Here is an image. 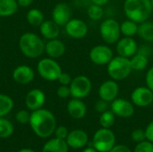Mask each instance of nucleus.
Listing matches in <instances>:
<instances>
[{
	"instance_id": "nucleus-1",
	"label": "nucleus",
	"mask_w": 153,
	"mask_h": 152,
	"mask_svg": "<svg viewBox=\"0 0 153 152\" xmlns=\"http://www.w3.org/2000/svg\"><path fill=\"white\" fill-rule=\"evenodd\" d=\"M29 124L33 133L43 139L51 136L56 128V119L54 114L45 108L32 111Z\"/></svg>"
},
{
	"instance_id": "nucleus-2",
	"label": "nucleus",
	"mask_w": 153,
	"mask_h": 152,
	"mask_svg": "<svg viewBox=\"0 0 153 152\" xmlns=\"http://www.w3.org/2000/svg\"><path fill=\"white\" fill-rule=\"evenodd\" d=\"M123 9L126 18L138 24L148 21L153 11L151 0H125Z\"/></svg>"
},
{
	"instance_id": "nucleus-3",
	"label": "nucleus",
	"mask_w": 153,
	"mask_h": 152,
	"mask_svg": "<svg viewBox=\"0 0 153 152\" xmlns=\"http://www.w3.org/2000/svg\"><path fill=\"white\" fill-rule=\"evenodd\" d=\"M19 48L25 56L37 58L45 52V43L35 33L26 32L20 37Z\"/></svg>"
},
{
	"instance_id": "nucleus-4",
	"label": "nucleus",
	"mask_w": 153,
	"mask_h": 152,
	"mask_svg": "<svg viewBox=\"0 0 153 152\" xmlns=\"http://www.w3.org/2000/svg\"><path fill=\"white\" fill-rule=\"evenodd\" d=\"M133 72L130 58L121 56H114L107 65V73L110 79L116 82H121L130 76Z\"/></svg>"
},
{
	"instance_id": "nucleus-5",
	"label": "nucleus",
	"mask_w": 153,
	"mask_h": 152,
	"mask_svg": "<svg viewBox=\"0 0 153 152\" xmlns=\"http://www.w3.org/2000/svg\"><path fill=\"white\" fill-rule=\"evenodd\" d=\"M116 145V135L109 128H100L93 135L91 146L98 152H108Z\"/></svg>"
},
{
	"instance_id": "nucleus-6",
	"label": "nucleus",
	"mask_w": 153,
	"mask_h": 152,
	"mask_svg": "<svg viewBox=\"0 0 153 152\" xmlns=\"http://www.w3.org/2000/svg\"><path fill=\"white\" fill-rule=\"evenodd\" d=\"M100 35L107 45L117 44L121 36L120 23L113 18L104 20L100 25Z\"/></svg>"
},
{
	"instance_id": "nucleus-7",
	"label": "nucleus",
	"mask_w": 153,
	"mask_h": 152,
	"mask_svg": "<svg viewBox=\"0 0 153 152\" xmlns=\"http://www.w3.org/2000/svg\"><path fill=\"white\" fill-rule=\"evenodd\" d=\"M37 71L40 77L48 82L57 81L63 72L60 65L50 57L39 60L37 65Z\"/></svg>"
},
{
	"instance_id": "nucleus-8",
	"label": "nucleus",
	"mask_w": 153,
	"mask_h": 152,
	"mask_svg": "<svg viewBox=\"0 0 153 152\" xmlns=\"http://www.w3.org/2000/svg\"><path fill=\"white\" fill-rule=\"evenodd\" d=\"M69 87L72 98L83 99L90 95L92 90V82L89 77L85 75H78L73 78Z\"/></svg>"
},
{
	"instance_id": "nucleus-9",
	"label": "nucleus",
	"mask_w": 153,
	"mask_h": 152,
	"mask_svg": "<svg viewBox=\"0 0 153 152\" xmlns=\"http://www.w3.org/2000/svg\"><path fill=\"white\" fill-rule=\"evenodd\" d=\"M113 57V50L108 45H96L89 52L90 60L96 65H107Z\"/></svg>"
},
{
	"instance_id": "nucleus-10",
	"label": "nucleus",
	"mask_w": 153,
	"mask_h": 152,
	"mask_svg": "<svg viewBox=\"0 0 153 152\" xmlns=\"http://www.w3.org/2000/svg\"><path fill=\"white\" fill-rule=\"evenodd\" d=\"M132 103L139 108H146L153 102V91L147 86L135 88L131 93Z\"/></svg>"
},
{
	"instance_id": "nucleus-11",
	"label": "nucleus",
	"mask_w": 153,
	"mask_h": 152,
	"mask_svg": "<svg viewBox=\"0 0 153 152\" xmlns=\"http://www.w3.org/2000/svg\"><path fill=\"white\" fill-rule=\"evenodd\" d=\"M65 31L69 37L74 39H81L86 37L89 31L87 23L81 19H71L65 24Z\"/></svg>"
},
{
	"instance_id": "nucleus-12",
	"label": "nucleus",
	"mask_w": 153,
	"mask_h": 152,
	"mask_svg": "<svg viewBox=\"0 0 153 152\" xmlns=\"http://www.w3.org/2000/svg\"><path fill=\"white\" fill-rule=\"evenodd\" d=\"M99 97L108 103L115 100L119 94V85L117 82L109 79L104 81L99 87Z\"/></svg>"
},
{
	"instance_id": "nucleus-13",
	"label": "nucleus",
	"mask_w": 153,
	"mask_h": 152,
	"mask_svg": "<svg viewBox=\"0 0 153 152\" xmlns=\"http://www.w3.org/2000/svg\"><path fill=\"white\" fill-rule=\"evenodd\" d=\"M138 44L133 37H123L120 38L117 42L116 50L118 56L131 58L138 51Z\"/></svg>"
},
{
	"instance_id": "nucleus-14",
	"label": "nucleus",
	"mask_w": 153,
	"mask_h": 152,
	"mask_svg": "<svg viewBox=\"0 0 153 152\" xmlns=\"http://www.w3.org/2000/svg\"><path fill=\"white\" fill-rule=\"evenodd\" d=\"M110 110L116 115V116L128 118L134 114V105L132 103V101L117 98L111 102Z\"/></svg>"
},
{
	"instance_id": "nucleus-15",
	"label": "nucleus",
	"mask_w": 153,
	"mask_h": 152,
	"mask_svg": "<svg viewBox=\"0 0 153 152\" xmlns=\"http://www.w3.org/2000/svg\"><path fill=\"white\" fill-rule=\"evenodd\" d=\"M72 9L65 3H58L55 5L52 11V20L59 26H65V24L72 19Z\"/></svg>"
},
{
	"instance_id": "nucleus-16",
	"label": "nucleus",
	"mask_w": 153,
	"mask_h": 152,
	"mask_svg": "<svg viewBox=\"0 0 153 152\" xmlns=\"http://www.w3.org/2000/svg\"><path fill=\"white\" fill-rule=\"evenodd\" d=\"M46 101L45 93L39 89L30 90L25 97V105L30 111H35L42 108Z\"/></svg>"
},
{
	"instance_id": "nucleus-17",
	"label": "nucleus",
	"mask_w": 153,
	"mask_h": 152,
	"mask_svg": "<svg viewBox=\"0 0 153 152\" xmlns=\"http://www.w3.org/2000/svg\"><path fill=\"white\" fill-rule=\"evenodd\" d=\"M65 141L69 148L74 150H80L84 148L89 143V137L86 132L83 130L76 129L68 133Z\"/></svg>"
},
{
	"instance_id": "nucleus-18",
	"label": "nucleus",
	"mask_w": 153,
	"mask_h": 152,
	"mask_svg": "<svg viewBox=\"0 0 153 152\" xmlns=\"http://www.w3.org/2000/svg\"><path fill=\"white\" fill-rule=\"evenodd\" d=\"M34 71L28 65L17 66L13 72V79L19 84H28L34 80Z\"/></svg>"
},
{
	"instance_id": "nucleus-19",
	"label": "nucleus",
	"mask_w": 153,
	"mask_h": 152,
	"mask_svg": "<svg viewBox=\"0 0 153 152\" xmlns=\"http://www.w3.org/2000/svg\"><path fill=\"white\" fill-rule=\"evenodd\" d=\"M67 112L74 119H82L86 116L87 107L82 99L73 98L67 103Z\"/></svg>"
},
{
	"instance_id": "nucleus-20",
	"label": "nucleus",
	"mask_w": 153,
	"mask_h": 152,
	"mask_svg": "<svg viewBox=\"0 0 153 152\" xmlns=\"http://www.w3.org/2000/svg\"><path fill=\"white\" fill-rule=\"evenodd\" d=\"M45 52L50 58H60L65 53V45L58 39H50L45 44Z\"/></svg>"
},
{
	"instance_id": "nucleus-21",
	"label": "nucleus",
	"mask_w": 153,
	"mask_h": 152,
	"mask_svg": "<svg viewBox=\"0 0 153 152\" xmlns=\"http://www.w3.org/2000/svg\"><path fill=\"white\" fill-rule=\"evenodd\" d=\"M39 30L41 35L48 40L57 39L60 34V26L53 20L44 21L39 26Z\"/></svg>"
},
{
	"instance_id": "nucleus-22",
	"label": "nucleus",
	"mask_w": 153,
	"mask_h": 152,
	"mask_svg": "<svg viewBox=\"0 0 153 152\" xmlns=\"http://www.w3.org/2000/svg\"><path fill=\"white\" fill-rule=\"evenodd\" d=\"M68 150L69 146L67 145L65 140H61L55 137L44 144L41 152H68Z\"/></svg>"
},
{
	"instance_id": "nucleus-23",
	"label": "nucleus",
	"mask_w": 153,
	"mask_h": 152,
	"mask_svg": "<svg viewBox=\"0 0 153 152\" xmlns=\"http://www.w3.org/2000/svg\"><path fill=\"white\" fill-rule=\"evenodd\" d=\"M17 0H0V17L13 15L18 10Z\"/></svg>"
},
{
	"instance_id": "nucleus-24",
	"label": "nucleus",
	"mask_w": 153,
	"mask_h": 152,
	"mask_svg": "<svg viewBox=\"0 0 153 152\" xmlns=\"http://www.w3.org/2000/svg\"><path fill=\"white\" fill-rule=\"evenodd\" d=\"M131 65L133 68V71H143L146 69L148 64H149V58L148 56L137 52L135 55H134L131 58Z\"/></svg>"
},
{
	"instance_id": "nucleus-25",
	"label": "nucleus",
	"mask_w": 153,
	"mask_h": 152,
	"mask_svg": "<svg viewBox=\"0 0 153 152\" xmlns=\"http://www.w3.org/2000/svg\"><path fill=\"white\" fill-rule=\"evenodd\" d=\"M138 35L146 42H153V22L148 20L140 23Z\"/></svg>"
},
{
	"instance_id": "nucleus-26",
	"label": "nucleus",
	"mask_w": 153,
	"mask_h": 152,
	"mask_svg": "<svg viewBox=\"0 0 153 152\" xmlns=\"http://www.w3.org/2000/svg\"><path fill=\"white\" fill-rule=\"evenodd\" d=\"M139 24L132 20L126 19L120 23L121 34L125 37H134L138 34Z\"/></svg>"
},
{
	"instance_id": "nucleus-27",
	"label": "nucleus",
	"mask_w": 153,
	"mask_h": 152,
	"mask_svg": "<svg viewBox=\"0 0 153 152\" xmlns=\"http://www.w3.org/2000/svg\"><path fill=\"white\" fill-rule=\"evenodd\" d=\"M13 108V100L6 94L0 93V117H4Z\"/></svg>"
},
{
	"instance_id": "nucleus-28",
	"label": "nucleus",
	"mask_w": 153,
	"mask_h": 152,
	"mask_svg": "<svg viewBox=\"0 0 153 152\" xmlns=\"http://www.w3.org/2000/svg\"><path fill=\"white\" fill-rule=\"evenodd\" d=\"M26 19L28 21V22L32 25V26H40L41 23L45 21L44 20V14L43 13L37 9V8H33L30 9L26 15Z\"/></svg>"
},
{
	"instance_id": "nucleus-29",
	"label": "nucleus",
	"mask_w": 153,
	"mask_h": 152,
	"mask_svg": "<svg viewBox=\"0 0 153 152\" xmlns=\"http://www.w3.org/2000/svg\"><path fill=\"white\" fill-rule=\"evenodd\" d=\"M13 124L4 117H0V139L9 138L13 135Z\"/></svg>"
},
{
	"instance_id": "nucleus-30",
	"label": "nucleus",
	"mask_w": 153,
	"mask_h": 152,
	"mask_svg": "<svg viewBox=\"0 0 153 152\" xmlns=\"http://www.w3.org/2000/svg\"><path fill=\"white\" fill-rule=\"evenodd\" d=\"M116 122V115L110 110H107L100 114V125L103 128H111Z\"/></svg>"
},
{
	"instance_id": "nucleus-31",
	"label": "nucleus",
	"mask_w": 153,
	"mask_h": 152,
	"mask_svg": "<svg viewBox=\"0 0 153 152\" xmlns=\"http://www.w3.org/2000/svg\"><path fill=\"white\" fill-rule=\"evenodd\" d=\"M87 14L89 18L92 21H100L103 18L104 15V9L103 6L97 5L94 4H91L87 10Z\"/></svg>"
},
{
	"instance_id": "nucleus-32",
	"label": "nucleus",
	"mask_w": 153,
	"mask_h": 152,
	"mask_svg": "<svg viewBox=\"0 0 153 152\" xmlns=\"http://www.w3.org/2000/svg\"><path fill=\"white\" fill-rule=\"evenodd\" d=\"M30 117V114L28 112V110H25V109L19 110L15 115V120L21 125L29 124Z\"/></svg>"
},
{
	"instance_id": "nucleus-33",
	"label": "nucleus",
	"mask_w": 153,
	"mask_h": 152,
	"mask_svg": "<svg viewBox=\"0 0 153 152\" xmlns=\"http://www.w3.org/2000/svg\"><path fill=\"white\" fill-rule=\"evenodd\" d=\"M134 152H153V143L149 141H143L137 143Z\"/></svg>"
},
{
	"instance_id": "nucleus-34",
	"label": "nucleus",
	"mask_w": 153,
	"mask_h": 152,
	"mask_svg": "<svg viewBox=\"0 0 153 152\" xmlns=\"http://www.w3.org/2000/svg\"><path fill=\"white\" fill-rule=\"evenodd\" d=\"M131 137L134 142L139 143L146 140V135H145V131L143 129H135L133 131Z\"/></svg>"
},
{
	"instance_id": "nucleus-35",
	"label": "nucleus",
	"mask_w": 153,
	"mask_h": 152,
	"mask_svg": "<svg viewBox=\"0 0 153 152\" xmlns=\"http://www.w3.org/2000/svg\"><path fill=\"white\" fill-rule=\"evenodd\" d=\"M56 94L60 99H66L71 96L70 87L67 85H60L56 90Z\"/></svg>"
},
{
	"instance_id": "nucleus-36",
	"label": "nucleus",
	"mask_w": 153,
	"mask_h": 152,
	"mask_svg": "<svg viewBox=\"0 0 153 152\" xmlns=\"http://www.w3.org/2000/svg\"><path fill=\"white\" fill-rule=\"evenodd\" d=\"M54 133H55L56 138H58V139H61V140H66L69 132H68V129L65 126L61 125V126H58V127L56 128Z\"/></svg>"
},
{
	"instance_id": "nucleus-37",
	"label": "nucleus",
	"mask_w": 153,
	"mask_h": 152,
	"mask_svg": "<svg viewBox=\"0 0 153 152\" xmlns=\"http://www.w3.org/2000/svg\"><path fill=\"white\" fill-rule=\"evenodd\" d=\"M94 108H95V110H96L97 112H99L100 114H101V113H103V112L108 110L109 105H108V102H107V101H105V100L100 99L95 103Z\"/></svg>"
},
{
	"instance_id": "nucleus-38",
	"label": "nucleus",
	"mask_w": 153,
	"mask_h": 152,
	"mask_svg": "<svg viewBox=\"0 0 153 152\" xmlns=\"http://www.w3.org/2000/svg\"><path fill=\"white\" fill-rule=\"evenodd\" d=\"M72 80H73V78L71 77V75L69 73L62 72V73L58 77L57 81L60 83V85H67V86H69L71 82H72Z\"/></svg>"
},
{
	"instance_id": "nucleus-39",
	"label": "nucleus",
	"mask_w": 153,
	"mask_h": 152,
	"mask_svg": "<svg viewBox=\"0 0 153 152\" xmlns=\"http://www.w3.org/2000/svg\"><path fill=\"white\" fill-rule=\"evenodd\" d=\"M145 83L146 86L153 91V66L147 71L145 74Z\"/></svg>"
},
{
	"instance_id": "nucleus-40",
	"label": "nucleus",
	"mask_w": 153,
	"mask_h": 152,
	"mask_svg": "<svg viewBox=\"0 0 153 152\" xmlns=\"http://www.w3.org/2000/svg\"><path fill=\"white\" fill-rule=\"evenodd\" d=\"M145 131V135H146V140L152 142L153 143V121H152L146 127Z\"/></svg>"
},
{
	"instance_id": "nucleus-41",
	"label": "nucleus",
	"mask_w": 153,
	"mask_h": 152,
	"mask_svg": "<svg viewBox=\"0 0 153 152\" xmlns=\"http://www.w3.org/2000/svg\"><path fill=\"white\" fill-rule=\"evenodd\" d=\"M108 152H132L131 151V150L127 147V146H126V145H124V144H118V145H115L110 151Z\"/></svg>"
},
{
	"instance_id": "nucleus-42",
	"label": "nucleus",
	"mask_w": 153,
	"mask_h": 152,
	"mask_svg": "<svg viewBox=\"0 0 153 152\" xmlns=\"http://www.w3.org/2000/svg\"><path fill=\"white\" fill-rule=\"evenodd\" d=\"M33 1L34 0H17V3H18L19 6L28 7V6H30L33 3Z\"/></svg>"
},
{
	"instance_id": "nucleus-43",
	"label": "nucleus",
	"mask_w": 153,
	"mask_h": 152,
	"mask_svg": "<svg viewBox=\"0 0 153 152\" xmlns=\"http://www.w3.org/2000/svg\"><path fill=\"white\" fill-rule=\"evenodd\" d=\"M91 4L100 5V6H104L105 4H107L108 3L109 0H91Z\"/></svg>"
},
{
	"instance_id": "nucleus-44",
	"label": "nucleus",
	"mask_w": 153,
	"mask_h": 152,
	"mask_svg": "<svg viewBox=\"0 0 153 152\" xmlns=\"http://www.w3.org/2000/svg\"><path fill=\"white\" fill-rule=\"evenodd\" d=\"M82 152H98L92 146L91 147H88V148H86V149H84Z\"/></svg>"
},
{
	"instance_id": "nucleus-45",
	"label": "nucleus",
	"mask_w": 153,
	"mask_h": 152,
	"mask_svg": "<svg viewBox=\"0 0 153 152\" xmlns=\"http://www.w3.org/2000/svg\"><path fill=\"white\" fill-rule=\"evenodd\" d=\"M17 152H36L35 151H33V150H31V149H22V150H20L19 151Z\"/></svg>"
},
{
	"instance_id": "nucleus-46",
	"label": "nucleus",
	"mask_w": 153,
	"mask_h": 152,
	"mask_svg": "<svg viewBox=\"0 0 153 152\" xmlns=\"http://www.w3.org/2000/svg\"><path fill=\"white\" fill-rule=\"evenodd\" d=\"M151 2H152V9H153V0H151Z\"/></svg>"
},
{
	"instance_id": "nucleus-47",
	"label": "nucleus",
	"mask_w": 153,
	"mask_h": 152,
	"mask_svg": "<svg viewBox=\"0 0 153 152\" xmlns=\"http://www.w3.org/2000/svg\"><path fill=\"white\" fill-rule=\"evenodd\" d=\"M0 23H1V22H0Z\"/></svg>"
}]
</instances>
